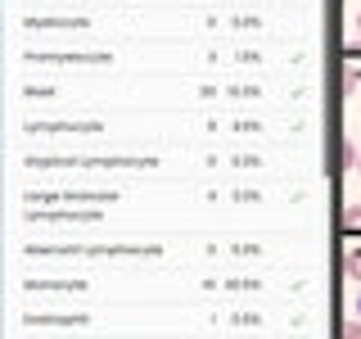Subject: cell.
<instances>
[{
  "label": "cell",
  "instance_id": "6",
  "mask_svg": "<svg viewBox=\"0 0 361 339\" xmlns=\"http://www.w3.org/2000/svg\"><path fill=\"white\" fill-rule=\"evenodd\" d=\"M357 172H361V158H357Z\"/></svg>",
  "mask_w": 361,
  "mask_h": 339
},
{
  "label": "cell",
  "instance_id": "2",
  "mask_svg": "<svg viewBox=\"0 0 361 339\" xmlns=\"http://www.w3.org/2000/svg\"><path fill=\"white\" fill-rule=\"evenodd\" d=\"M338 339H361V316H348L343 331H338Z\"/></svg>",
  "mask_w": 361,
  "mask_h": 339
},
{
  "label": "cell",
  "instance_id": "3",
  "mask_svg": "<svg viewBox=\"0 0 361 339\" xmlns=\"http://www.w3.org/2000/svg\"><path fill=\"white\" fill-rule=\"evenodd\" d=\"M343 226H353V231L361 226V203H348L343 208Z\"/></svg>",
  "mask_w": 361,
  "mask_h": 339
},
{
  "label": "cell",
  "instance_id": "4",
  "mask_svg": "<svg viewBox=\"0 0 361 339\" xmlns=\"http://www.w3.org/2000/svg\"><path fill=\"white\" fill-rule=\"evenodd\" d=\"M357 37H361V14H357Z\"/></svg>",
  "mask_w": 361,
  "mask_h": 339
},
{
  "label": "cell",
  "instance_id": "1",
  "mask_svg": "<svg viewBox=\"0 0 361 339\" xmlns=\"http://www.w3.org/2000/svg\"><path fill=\"white\" fill-rule=\"evenodd\" d=\"M343 271H348V280H361V244H348V254H343Z\"/></svg>",
  "mask_w": 361,
  "mask_h": 339
},
{
  "label": "cell",
  "instance_id": "5",
  "mask_svg": "<svg viewBox=\"0 0 361 339\" xmlns=\"http://www.w3.org/2000/svg\"><path fill=\"white\" fill-rule=\"evenodd\" d=\"M357 316H361V294H357Z\"/></svg>",
  "mask_w": 361,
  "mask_h": 339
}]
</instances>
